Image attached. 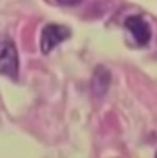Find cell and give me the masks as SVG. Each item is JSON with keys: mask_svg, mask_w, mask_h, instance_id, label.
<instances>
[{"mask_svg": "<svg viewBox=\"0 0 157 158\" xmlns=\"http://www.w3.org/2000/svg\"><path fill=\"white\" fill-rule=\"evenodd\" d=\"M156 157H157V153H156Z\"/></svg>", "mask_w": 157, "mask_h": 158, "instance_id": "5b68a950", "label": "cell"}, {"mask_svg": "<svg viewBox=\"0 0 157 158\" xmlns=\"http://www.w3.org/2000/svg\"><path fill=\"white\" fill-rule=\"evenodd\" d=\"M70 36V30L65 25H57V23H48L41 30L40 37V48L43 54H48L51 50L59 45L62 41Z\"/></svg>", "mask_w": 157, "mask_h": 158, "instance_id": "7a4b0ae2", "label": "cell"}, {"mask_svg": "<svg viewBox=\"0 0 157 158\" xmlns=\"http://www.w3.org/2000/svg\"><path fill=\"white\" fill-rule=\"evenodd\" d=\"M19 73V58L15 44L8 39L0 40V74L17 80Z\"/></svg>", "mask_w": 157, "mask_h": 158, "instance_id": "6da1fadb", "label": "cell"}, {"mask_svg": "<svg viewBox=\"0 0 157 158\" xmlns=\"http://www.w3.org/2000/svg\"><path fill=\"white\" fill-rule=\"evenodd\" d=\"M80 2L81 0H57V3H59L62 6H76Z\"/></svg>", "mask_w": 157, "mask_h": 158, "instance_id": "277c9868", "label": "cell"}, {"mask_svg": "<svg viewBox=\"0 0 157 158\" xmlns=\"http://www.w3.org/2000/svg\"><path fill=\"white\" fill-rule=\"evenodd\" d=\"M124 26L132 35L134 40L139 45H146L152 39V29L149 23L139 15H131L124 21Z\"/></svg>", "mask_w": 157, "mask_h": 158, "instance_id": "3957f363", "label": "cell"}]
</instances>
